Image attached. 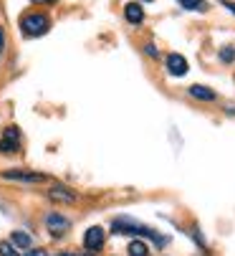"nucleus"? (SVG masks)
Wrapping results in <instances>:
<instances>
[{
  "label": "nucleus",
  "mask_w": 235,
  "mask_h": 256,
  "mask_svg": "<svg viewBox=\"0 0 235 256\" xmlns=\"http://www.w3.org/2000/svg\"><path fill=\"white\" fill-rule=\"evenodd\" d=\"M20 28H23L25 36H33V38H38V36L48 33L51 20H48L46 16H41V13H30V16H25V18L20 20Z\"/></svg>",
  "instance_id": "obj_1"
},
{
  "label": "nucleus",
  "mask_w": 235,
  "mask_h": 256,
  "mask_svg": "<svg viewBox=\"0 0 235 256\" xmlns=\"http://www.w3.org/2000/svg\"><path fill=\"white\" fill-rule=\"evenodd\" d=\"M111 231H114V234H142V236H152L157 244H165V238H160L154 231H149L147 226H139V224H134V221H127V218L114 221V224H111Z\"/></svg>",
  "instance_id": "obj_2"
},
{
  "label": "nucleus",
  "mask_w": 235,
  "mask_h": 256,
  "mask_svg": "<svg viewBox=\"0 0 235 256\" xmlns=\"http://www.w3.org/2000/svg\"><path fill=\"white\" fill-rule=\"evenodd\" d=\"M18 150H20V132L15 127H8L3 132V137H0V152L10 155V152H18Z\"/></svg>",
  "instance_id": "obj_3"
},
{
  "label": "nucleus",
  "mask_w": 235,
  "mask_h": 256,
  "mask_svg": "<svg viewBox=\"0 0 235 256\" xmlns=\"http://www.w3.org/2000/svg\"><path fill=\"white\" fill-rule=\"evenodd\" d=\"M46 226H48V231L58 238V236H63V234L71 228V221H68V218H63V216H58V213H51V216L46 218Z\"/></svg>",
  "instance_id": "obj_4"
},
{
  "label": "nucleus",
  "mask_w": 235,
  "mask_h": 256,
  "mask_svg": "<svg viewBox=\"0 0 235 256\" xmlns=\"http://www.w3.org/2000/svg\"><path fill=\"white\" fill-rule=\"evenodd\" d=\"M3 178L20 180V182H43L46 180V175H41V172H25V170H8V172H3Z\"/></svg>",
  "instance_id": "obj_5"
},
{
  "label": "nucleus",
  "mask_w": 235,
  "mask_h": 256,
  "mask_svg": "<svg viewBox=\"0 0 235 256\" xmlns=\"http://www.w3.org/2000/svg\"><path fill=\"white\" fill-rule=\"evenodd\" d=\"M167 71L172 76H185L187 74V58L180 54H170L167 56Z\"/></svg>",
  "instance_id": "obj_6"
},
{
  "label": "nucleus",
  "mask_w": 235,
  "mask_h": 256,
  "mask_svg": "<svg viewBox=\"0 0 235 256\" xmlns=\"http://www.w3.org/2000/svg\"><path fill=\"white\" fill-rule=\"evenodd\" d=\"M84 246H86L89 251L101 248V246H104V228H99V226L89 228V231H86V236H84Z\"/></svg>",
  "instance_id": "obj_7"
},
{
  "label": "nucleus",
  "mask_w": 235,
  "mask_h": 256,
  "mask_svg": "<svg viewBox=\"0 0 235 256\" xmlns=\"http://www.w3.org/2000/svg\"><path fill=\"white\" fill-rule=\"evenodd\" d=\"M124 18L129 20V23H142L144 20V10H142V6L139 3H129V6H124Z\"/></svg>",
  "instance_id": "obj_8"
},
{
  "label": "nucleus",
  "mask_w": 235,
  "mask_h": 256,
  "mask_svg": "<svg viewBox=\"0 0 235 256\" xmlns=\"http://www.w3.org/2000/svg\"><path fill=\"white\" fill-rule=\"evenodd\" d=\"M48 198L56 203H73L76 200V196L68 188H53V190H48Z\"/></svg>",
  "instance_id": "obj_9"
},
{
  "label": "nucleus",
  "mask_w": 235,
  "mask_h": 256,
  "mask_svg": "<svg viewBox=\"0 0 235 256\" xmlns=\"http://www.w3.org/2000/svg\"><path fill=\"white\" fill-rule=\"evenodd\" d=\"M190 96L200 99V102H213V99H215V92H213V89H208V86L195 84V86H190Z\"/></svg>",
  "instance_id": "obj_10"
},
{
  "label": "nucleus",
  "mask_w": 235,
  "mask_h": 256,
  "mask_svg": "<svg viewBox=\"0 0 235 256\" xmlns=\"http://www.w3.org/2000/svg\"><path fill=\"white\" fill-rule=\"evenodd\" d=\"M147 254H149V248H147L144 241H132L129 244V256H147Z\"/></svg>",
  "instance_id": "obj_11"
},
{
  "label": "nucleus",
  "mask_w": 235,
  "mask_h": 256,
  "mask_svg": "<svg viewBox=\"0 0 235 256\" xmlns=\"http://www.w3.org/2000/svg\"><path fill=\"white\" fill-rule=\"evenodd\" d=\"M13 244L20 246V248H30V236L23 234V231H15V234H13Z\"/></svg>",
  "instance_id": "obj_12"
},
{
  "label": "nucleus",
  "mask_w": 235,
  "mask_h": 256,
  "mask_svg": "<svg viewBox=\"0 0 235 256\" xmlns=\"http://www.w3.org/2000/svg\"><path fill=\"white\" fill-rule=\"evenodd\" d=\"M180 6L187 10H205V0H180Z\"/></svg>",
  "instance_id": "obj_13"
},
{
  "label": "nucleus",
  "mask_w": 235,
  "mask_h": 256,
  "mask_svg": "<svg viewBox=\"0 0 235 256\" xmlns=\"http://www.w3.org/2000/svg\"><path fill=\"white\" fill-rule=\"evenodd\" d=\"M0 256H18V251L10 244H0Z\"/></svg>",
  "instance_id": "obj_14"
},
{
  "label": "nucleus",
  "mask_w": 235,
  "mask_h": 256,
  "mask_svg": "<svg viewBox=\"0 0 235 256\" xmlns=\"http://www.w3.org/2000/svg\"><path fill=\"white\" fill-rule=\"evenodd\" d=\"M220 58H223V61H235V51H230V48H223V51H220Z\"/></svg>",
  "instance_id": "obj_15"
},
{
  "label": "nucleus",
  "mask_w": 235,
  "mask_h": 256,
  "mask_svg": "<svg viewBox=\"0 0 235 256\" xmlns=\"http://www.w3.org/2000/svg\"><path fill=\"white\" fill-rule=\"evenodd\" d=\"M25 256H48V254H46L43 248H33V251H28Z\"/></svg>",
  "instance_id": "obj_16"
},
{
  "label": "nucleus",
  "mask_w": 235,
  "mask_h": 256,
  "mask_svg": "<svg viewBox=\"0 0 235 256\" xmlns=\"http://www.w3.org/2000/svg\"><path fill=\"white\" fill-rule=\"evenodd\" d=\"M3 48H5V33H3V28H0V54H3Z\"/></svg>",
  "instance_id": "obj_17"
},
{
  "label": "nucleus",
  "mask_w": 235,
  "mask_h": 256,
  "mask_svg": "<svg viewBox=\"0 0 235 256\" xmlns=\"http://www.w3.org/2000/svg\"><path fill=\"white\" fill-rule=\"evenodd\" d=\"M223 6H225L230 13H235V3H228V0H223Z\"/></svg>",
  "instance_id": "obj_18"
},
{
  "label": "nucleus",
  "mask_w": 235,
  "mask_h": 256,
  "mask_svg": "<svg viewBox=\"0 0 235 256\" xmlns=\"http://www.w3.org/2000/svg\"><path fill=\"white\" fill-rule=\"evenodd\" d=\"M144 51H147V54H149V56H157V48H154V46H147V48H144Z\"/></svg>",
  "instance_id": "obj_19"
},
{
  "label": "nucleus",
  "mask_w": 235,
  "mask_h": 256,
  "mask_svg": "<svg viewBox=\"0 0 235 256\" xmlns=\"http://www.w3.org/2000/svg\"><path fill=\"white\" fill-rule=\"evenodd\" d=\"M33 3H38V6H46V3H56V0H33Z\"/></svg>",
  "instance_id": "obj_20"
},
{
  "label": "nucleus",
  "mask_w": 235,
  "mask_h": 256,
  "mask_svg": "<svg viewBox=\"0 0 235 256\" xmlns=\"http://www.w3.org/2000/svg\"><path fill=\"white\" fill-rule=\"evenodd\" d=\"M225 112H228V114H235V106H228V109H225Z\"/></svg>",
  "instance_id": "obj_21"
},
{
  "label": "nucleus",
  "mask_w": 235,
  "mask_h": 256,
  "mask_svg": "<svg viewBox=\"0 0 235 256\" xmlns=\"http://www.w3.org/2000/svg\"><path fill=\"white\" fill-rule=\"evenodd\" d=\"M61 256H71V254H61Z\"/></svg>",
  "instance_id": "obj_22"
}]
</instances>
